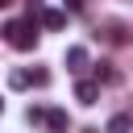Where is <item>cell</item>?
I'll use <instances>...</instances> for the list:
<instances>
[{
	"instance_id": "13",
	"label": "cell",
	"mask_w": 133,
	"mask_h": 133,
	"mask_svg": "<svg viewBox=\"0 0 133 133\" xmlns=\"http://www.w3.org/2000/svg\"><path fill=\"white\" fill-rule=\"evenodd\" d=\"M8 4H12V0H0V8H8Z\"/></svg>"
},
{
	"instance_id": "5",
	"label": "cell",
	"mask_w": 133,
	"mask_h": 133,
	"mask_svg": "<svg viewBox=\"0 0 133 133\" xmlns=\"http://www.w3.org/2000/svg\"><path fill=\"white\" fill-rule=\"evenodd\" d=\"M104 29H108L104 37H108L112 46H129V42H133V33H129V25H125V21H108Z\"/></svg>"
},
{
	"instance_id": "4",
	"label": "cell",
	"mask_w": 133,
	"mask_h": 133,
	"mask_svg": "<svg viewBox=\"0 0 133 133\" xmlns=\"http://www.w3.org/2000/svg\"><path fill=\"white\" fill-rule=\"evenodd\" d=\"M66 129H71L66 108H46V133H66Z\"/></svg>"
},
{
	"instance_id": "14",
	"label": "cell",
	"mask_w": 133,
	"mask_h": 133,
	"mask_svg": "<svg viewBox=\"0 0 133 133\" xmlns=\"http://www.w3.org/2000/svg\"><path fill=\"white\" fill-rule=\"evenodd\" d=\"M0 112H4V100H0Z\"/></svg>"
},
{
	"instance_id": "9",
	"label": "cell",
	"mask_w": 133,
	"mask_h": 133,
	"mask_svg": "<svg viewBox=\"0 0 133 133\" xmlns=\"http://www.w3.org/2000/svg\"><path fill=\"white\" fill-rule=\"evenodd\" d=\"M25 121H29V125H46V108H42V104H29V108H25Z\"/></svg>"
},
{
	"instance_id": "6",
	"label": "cell",
	"mask_w": 133,
	"mask_h": 133,
	"mask_svg": "<svg viewBox=\"0 0 133 133\" xmlns=\"http://www.w3.org/2000/svg\"><path fill=\"white\" fill-rule=\"evenodd\" d=\"M104 133H133V112H116V116L104 125Z\"/></svg>"
},
{
	"instance_id": "2",
	"label": "cell",
	"mask_w": 133,
	"mask_h": 133,
	"mask_svg": "<svg viewBox=\"0 0 133 133\" xmlns=\"http://www.w3.org/2000/svg\"><path fill=\"white\" fill-rule=\"evenodd\" d=\"M91 66V58H87V50L83 46H66V71H75V75H83Z\"/></svg>"
},
{
	"instance_id": "10",
	"label": "cell",
	"mask_w": 133,
	"mask_h": 133,
	"mask_svg": "<svg viewBox=\"0 0 133 133\" xmlns=\"http://www.w3.org/2000/svg\"><path fill=\"white\" fill-rule=\"evenodd\" d=\"M8 87H17V91L29 87V71H12V75H8Z\"/></svg>"
},
{
	"instance_id": "1",
	"label": "cell",
	"mask_w": 133,
	"mask_h": 133,
	"mask_svg": "<svg viewBox=\"0 0 133 133\" xmlns=\"http://www.w3.org/2000/svg\"><path fill=\"white\" fill-rule=\"evenodd\" d=\"M4 42L12 46V50H21V54H29V50H37V21H4Z\"/></svg>"
},
{
	"instance_id": "7",
	"label": "cell",
	"mask_w": 133,
	"mask_h": 133,
	"mask_svg": "<svg viewBox=\"0 0 133 133\" xmlns=\"http://www.w3.org/2000/svg\"><path fill=\"white\" fill-rule=\"evenodd\" d=\"M37 25H46V29H62V25H66V12H62V8H46Z\"/></svg>"
},
{
	"instance_id": "3",
	"label": "cell",
	"mask_w": 133,
	"mask_h": 133,
	"mask_svg": "<svg viewBox=\"0 0 133 133\" xmlns=\"http://www.w3.org/2000/svg\"><path fill=\"white\" fill-rule=\"evenodd\" d=\"M75 100L91 108V104L100 100V83H96V79H79V83H75Z\"/></svg>"
},
{
	"instance_id": "11",
	"label": "cell",
	"mask_w": 133,
	"mask_h": 133,
	"mask_svg": "<svg viewBox=\"0 0 133 133\" xmlns=\"http://www.w3.org/2000/svg\"><path fill=\"white\" fill-rule=\"evenodd\" d=\"M29 83H33V87H46V83H50V71H46V66L29 71Z\"/></svg>"
},
{
	"instance_id": "12",
	"label": "cell",
	"mask_w": 133,
	"mask_h": 133,
	"mask_svg": "<svg viewBox=\"0 0 133 133\" xmlns=\"http://www.w3.org/2000/svg\"><path fill=\"white\" fill-rule=\"evenodd\" d=\"M83 4L87 0H66V12H83Z\"/></svg>"
},
{
	"instance_id": "8",
	"label": "cell",
	"mask_w": 133,
	"mask_h": 133,
	"mask_svg": "<svg viewBox=\"0 0 133 133\" xmlns=\"http://www.w3.org/2000/svg\"><path fill=\"white\" fill-rule=\"evenodd\" d=\"M121 75H116V66L112 62H96V83H116Z\"/></svg>"
}]
</instances>
